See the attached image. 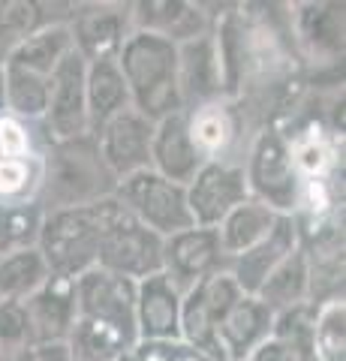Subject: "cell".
<instances>
[{
  "instance_id": "cell-15",
  "label": "cell",
  "mask_w": 346,
  "mask_h": 361,
  "mask_svg": "<svg viewBox=\"0 0 346 361\" xmlns=\"http://www.w3.org/2000/svg\"><path fill=\"white\" fill-rule=\"evenodd\" d=\"M75 280L66 277H49L30 298H25L27 313V331H30V349L49 346V343H66L73 325H75Z\"/></svg>"
},
{
  "instance_id": "cell-25",
  "label": "cell",
  "mask_w": 346,
  "mask_h": 361,
  "mask_svg": "<svg viewBox=\"0 0 346 361\" xmlns=\"http://www.w3.org/2000/svg\"><path fill=\"white\" fill-rule=\"evenodd\" d=\"M277 217H280V214H274L271 208H265L262 202H256V199H247V202H241L238 208H232L226 214V220L217 226V238H220L223 253H226V262L259 244L265 235L274 229Z\"/></svg>"
},
{
  "instance_id": "cell-10",
  "label": "cell",
  "mask_w": 346,
  "mask_h": 361,
  "mask_svg": "<svg viewBox=\"0 0 346 361\" xmlns=\"http://www.w3.org/2000/svg\"><path fill=\"white\" fill-rule=\"evenodd\" d=\"M85 70L87 63L75 51H70L58 63L49 78V109L39 121L42 135L49 142H66L91 133L87 123V99H85Z\"/></svg>"
},
{
  "instance_id": "cell-18",
  "label": "cell",
  "mask_w": 346,
  "mask_h": 361,
  "mask_svg": "<svg viewBox=\"0 0 346 361\" xmlns=\"http://www.w3.org/2000/svg\"><path fill=\"white\" fill-rule=\"evenodd\" d=\"M214 21L217 16L208 13L205 4H187V0H142V4H132L136 30L157 33V37L175 45L205 37L214 30Z\"/></svg>"
},
{
  "instance_id": "cell-33",
  "label": "cell",
  "mask_w": 346,
  "mask_h": 361,
  "mask_svg": "<svg viewBox=\"0 0 346 361\" xmlns=\"http://www.w3.org/2000/svg\"><path fill=\"white\" fill-rule=\"evenodd\" d=\"M21 349H30L25 304L0 298V353L13 355V353H21Z\"/></svg>"
},
{
  "instance_id": "cell-41",
  "label": "cell",
  "mask_w": 346,
  "mask_h": 361,
  "mask_svg": "<svg viewBox=\"0 0 346 361\" xmlns=\"http://www.w3.org/2000/svg\"><path fill=\"white\" fill-rule=\"evenodd\" d=\"M121 361H127V358H121Z\"/></svg>"
},
{
  "instance_id": "cell-13",
  "label": "cell",
  "mask_w": 346,
  "mask_h": 361,
  "mask_svg": "<svg viewBox=\"0 0 346 361\" xmlns=\"http://www.w3.org/2000/svg\"><path fill=\"white\" fill-rule=\"evenodd\" d=\"M178 90H181L184 111L226 99L214 30L178 45Z\"/></svg>"
},
{
  "instance_id": "cell-11",
  "label": "cell",
  "mask_w": 346,
  "mask_h": 361,
  "mask_svg": "<svg viewBox=\"0 0 346 361\" xmlns=\"http://www.w3.org/2000/svg\"><path fill=\"white\" fill-rule=\"evenodd\" d=\"M97 148L103 154L109 172L124 180L136 172L151 169V142H154V121L139 115L136 109H124L121 115L106 121L97 133Z\"/></svg>"
},
{
  "instance_id": "cell-39",
  "label": "cell",
  "mask_w": 346,
  "mask_h": 361,
  "mask_svg": "<svg viewBox=\"0 0 346 361\" xmlns=\"http://www.w3.org/2000/svg\"><path fill=\"white\" fill-rule=\"evenodd\" d=\"M0 115H4V66H0Z\"/></svg>"
},
{
  "instance_id": "cell-21",
  "label": "cell",
  "mask_w": 346,
  "mask_h": 361,
  "mask_svg": "<svg viewBox=\"0 0 346 361\" xmlns=\"http://www.w3.org/2000/svg\"><path fill=\"white\" fill-rule=\"evenodd\" d=\"M289 142V157H292L295 175L301 184L307 180H331L340 169V145L343 139L328 130L322 121H307L295 133H283Z\"/></svg>"
},
{
  "instance_id": "cell-34",
  "label": "cell",
  "mask_w": 346,
  "mask_h": 361,
  "mask_svg": "<svg viewBox=\"0 0 346 361\" xmlns=\"http://www.w3.org/2000/svg\"><path fill=\"white\" fill-rule=\"evenodd\" d=\"M33 123H25L13 115H0V160H25V157H39L33 145Z\"/></svg>"
},
{
  "instance_id": "cell-17",
  "label": "cell",
  "mask_w": 346,
  "mask_h": 361,
  "mask_svg": "<svg viewBox=\"0 0 346 361\" xmlns=\"http://www.w3.org/2000/svg\"><path fill=\"white\" fill-rule=\"evenodd\" d=\"M301 247V238H298V223L295 217H286L280 214L274 223V229L265 235V238L250 247L247 253H241L235 259L226 262V271L232 274V280L238 283V289L244 295H256L262 289V283L271 277V271L283 262L289 253H295Z\"/></svg>"
},
{
  "instance_id": "cell-20",
  "label": "cell",
  "mask_w": 346,
  "mask_h": 361,
  "mask_svg": "<svg viewBox=\"0 0 346 361\" xmlns=\"http://www.w3.org/2000/svg\"><path fill=\"white\" fill-rule=\"evenodd\" d=\"M202 154L196 151L193 139L187 133V115L178 111L154 123V142H151V169L163 175L172 184L187 187L193 175L202 169Z\"/></svg>"
},
{
  "instance_id": "cell-9",
  "label": "cell",
  "mask_w": 346,
  "mask_h": 361,
  "mask_svg": "<svg viewBox=\"0 0 346 361\" xmlns=\"http://www.w3.org/2000/svg\"><path fill=\"white\" fill-rule=\"evenodd\" d=\"M97 268L109 271V274H118L124 280H132V283L160 274L163 271V238L154 235L151 229H144L130 214H124V217L103 235Z\"/></svg>"
},
{
  "instance_id": "cell-23",
  "label": "cell",
  "mask_w": 346,
  "mask_h": 361,
  "mask_svg": "<svg viewBox=\"0 0 346 361\" xmlns=\"http://www.w3.org/2000/svg\"><path fill=\"white\" fill-rule=\"evenodd\" d=\"M85 99H87V123L97 133L106 121L130 109V87L124 82L118 61H94L85 70Z\"/></svg>"
},
{
  "instance_id": "cell-4",
  "label": "cell",
  "mask_w": 346,
  "mask_h": 361,
  "mask_svg": "<svg viewBox=\"0 0 346 361\" xmlns=\"http://www.w3.org/2000/svg\"><path fill=\"white\" fill-rule=\"evenodd\" d=\"M118 66L130 87L132 109L148 121L184 111L178 90V45L148 30H132L118 54Z\"/></svg>"
},
{
  "instance_id": "cell-28",
  "label": "cell",
  "mask_w": 346,
  "mask_h": 361,
  "mask_svg": "<svg viewBox=\"0 0 346 361\" xmlns=\"http://www.w3.org/2000/svg\"><path fill=\"white\" fill-rule=\"evenodd\" d=\"M49 277L51 271L42 253L37 250V244L18 247V250H9L0 256V298L6 301L30 298Z\"/></svg>"
},
{
  "instance_id": "cell-26",
  "label": "cell",
  "mask_w": 346,
  "mask_h": 361,
  "mask_svg": "<svg viewBox=\"0 0 346 361\" xmlns=\"http://www.w3.org/2000/svg\"><path fill=\"white\" fill-rule=\"evenodd\" d=\"M256 298L274 316L283 310H292L298 304H310V265L301 247L271 271V277L256 292Z\"/></svg>"
},
{
  "instance_id": "cell-7",
  "label": "cell",
  "mask_w": 346,
  "mask_h": 361,
  "mask_svg": "<svg viewBox=\"0 0 346 361\" xmlns=\"http://www.w3.org/2000/svg\"><path fill=\"white\" fill-rule=\"evenodd\" d=\"M66 27L73 37V51L85 63L115 61L136 30L132 4H75Z\"/></svg>"
},
{
  "instance_id": "cell-27",
  "label": "cell",
  "mask_w": 346,
  "mask_h": 361,
  "mask_svg": "<svg viewBox=\"0 0 346 361\" xmlns=\"http://www.w3.org/2000/svg\"><path fill=\"white\" fill-rule=\"evenodd\" d=\"M73 51V37L66 25H49L37 30L33 37H27L18 49L4 61V66H18L25 73L51 78V73L58 70V63Z\"/></svg>"
},
{
  "instance_id": "cell-8",
  "label": "cell",
  "mask_w": 346,
  "mask_h": 361,
  "mask_svg": "<svg viewBox=\"0 0 346 361\" xmlns=\"http://www.w3.org/2000/svg\"><path fill=\"white\" fill-rule=\"evenodd\" d=\"M184 190L190 217L199 229H217L232 208L250 199L247 178L235 160H205Z\"/></svg>"
},
{
  "instance_id": "cell-37",
  "label": "cell",
  "mask_w": 346,
  "mask_h": 361,
  "mask_svg": "<svg viewBox=\"0 0 346 361\" xmlns=\"http://www.w3.org/2000/svg\"><path fill=\"white\" fill-rule=\"evenodd\" d=\"M33 361H75L66 343H49V346H33L30 349Z\"/></svg>"
},
{
  "instance_id": "cell-30",
  "label": "cell",
  "mask_w": 346,
  "mask_h": 361,
  "mask_svg": "<svg viewBox=\"0 0 346 361\" xmlns=\"http://www.w3.org/2000/svg\"><path fill=\"white\" fill-rule=\"evenodd\" d=\"M314 355L316 361H346V301L343 298L316 304Z\"/></svg>"
},
{
  "instance_id": "cell-19",
  "label": "cell",
  "mask_w": 346,
  "mask_h": 361,
  "mask_svg": "<svg viewBox=\"0 0 346 361\" xmlns=\"http://www.w3.org/2000/svg\"><path fill=\"white\" fill-rule=\"evenodd\" d=\"M289 25L301 51L316 63L343 58V6L338 4H295L289 6Z\"/></svg>"
},
{
  "instance_id": "cell-16",
  "label": "cell",
  "mask_w": 346,
  "mask_h": 361,
  "mask_svg": "<svg viewBox=\"0 0 346 361\" xmlns=\"http://www.w3.org/2000/svg\"><path fill=\"white\" fill-rule=\"evenodd\" d=\"M181 301L184 292L169 277L154 274L136 283V331L139 343L181 341Z\"/></svg>"
},
{
  "instance_id": "cell-29",
  "label": "cell",
  "mask_w": 346,
  "mask_h": 361,
  "mask_svg": "<svg viewBox=\"0 0 346 361\" xmlns=\"http://www.w3.org/2000/svg\"><path fill=\"white\" fill-rule=\"evenodd\" d=\"M49 109V78L4 66V111L25 123H39Z\"/></svg>"
},
{
  "instance_id": "cell-36",
  "label": "cell",
  "mask_w": 346,
  "mask_h": 361,
  "mask_svg": "<svg viewBox=\"0 0 346 361\" xmlns=\"http://www.w3.org/2000/svg\"><path fill=\"white\" fill-rule=\"evenodd\" d=\"M250 361H301L292 349L283 346L280 341H274V337H268V341L256 349V353L250 355Z\"/></svg>"
},
{
  "instance_id": "cell-6",
  "label": "cell",
  "mask_w": 346,
  "mask_h": 361,
  "mask_svg": "<svg viewBox=\"0 0 346 361\" xmlns=\"http://www.w3.org/2000/svg\"><path fill=\"white\" fill-rule=\"evenodd\" d=\"M115 199L124 205L136 223L151 229L160 238H172V235L193 229V217L187 208V190L181 184H172L154 169H144L124 180H118Z\"/></svg>"
},
{
  "instance_id": "cell-32",
  "label": "cell",
  "mask_w": 346,
  "mask_h": 361,
  "mask_svg": "<svg viewBox=\"0 0 346 361\" xmlns=\"http://www.w3.org/2000/svg\"><path fill=\"white\" fill-rule=\"evenodd\" d=\"M42 223V208L37 202L27 205H0V256L18 247L37 244V232Z\"/></svg>"
},
{
  "instance_id": "cell-1",
  "label": "cell",
  "mask_w": 346,
  "mask_h": 361,
  "mask_svg": "<svg viewBox=\"0 0 346 361\" xmlns=\"http://www.w3.org/2000/svg\"><path fill=\"white\" fill-rule=\"evenodd\" d=\"M75 325L66 346L75 361H121L139 343L136 283L103 268L75 277Z\"/></svg>"
},
{
  "instance_id": "cell-40",
  "label": "cell",
  "mask_w": 346,
  "mask_h": 361,
  "mask_svg": "<svg viewBox=\"0 0 346 361\" xmlns=\"http://www.w3.org/2000/svg\"><path fill=\"white\" fill-rule=\"evenodd\" d=\"M0 361H6V355H4V353H0Z\"/></svg>"
},
{
  "instance_id": "cell-22",
  "label": "cell",
  "mask_w": 346,
  "mask_h": 361,
  "mask_svg": "<svg viewBox=\"0 0 346 361\" xmlns=\"http://www.w3.org/2000/svg\"><path fill=\"white\" fill-rule=\"evenodd\" d=\"M184 115H187V133L193 139L196 151L202 154V160H232L229 151L241 133L238 103L217 99V103L190 109Z\"/></svg>"
},
{
  "instance_id": "cell-3",
  "label": "cell",
  "mask_w": 346,
  "mask_h": 361,
  "mask_svg": "<svg viewBox=\"0 0 346 361\" xmlns=\"http://www.w3.org/2000/svg\"><path fill=\"white\" fill-rule=\"evenodd\" d=\"M118 190V178L109 172L103 154L91 133L66 142H49L42 151V180L37 205L42 214L61 208L94 205L99 199H111Z\"/></svg>"
},
{
  "instance_id": "cell-38",
  "label": "cell",
  "mask_w": 346,
  "mask_h": 361,
  "mask_svg": "<svg viewBox=\"0 0 346 361\" xmlns=\"http://www.w3.org/2000/svg\"><path fill=\"white\" fill-rule=\"evenodd\" d=\"M6 361H33V358H30V349H21V353L6 355Z\"/></svg>"
},
{
  "instance_id": "cell-14",
  "label": "cell",
  "mask_w": 346,
  "mask_h": 361,
  "mask_svg": "<svg viewBox=\"0 0 346 361\" xmlns=\"http://www.w3.org/2000/svg\"><path fill=\"white\" fill-rule=\"evenodd\" d=\"M274 331V313L256 295H241L214 331V361H250Z\"/></svg>"
},
{
  "instance_id": "cell-2",
  "label": "cell",
  "mask_w": 346,
  "mask_h": 361,
  "mask_svg": "<svg viewBox=\"0 0 346 361\" xmlns=\"http://www.w3.org/2000/svg\"><path fill=\"white\" fill-rule=\"evenodd\" d=\"M124 205L111 196L99 199L94 205L61 208L42 214L37 232V250L46 259L51 277L75 280L85 271L97 268L103 235L124 217Z\"/></svg>"
},
{
  "instance_id": "cell-5",
  "label": "cell",
  "mask_w": 346,
  "mask_h": 361,
  "mask_svg": "<svg viewBox=\"0 0 346 361\" xmlns=\"http://www.w3.org/2000/svg\"><path fill=\"white\" fill-rule=\"evenodd\" d=\"M241 169H244V178H247L250 199L262 202L274 214L292 217L301 196V180L295 175L292 157H289V142L283 135V127L265 123L253 135L247 148V160L241 163Z\"/></svg>"
},
{
  "instance_id": "cell-31",
  "label": "cell",
  "mask_w": 346,
  "mask_h": 361,
  "mask_svg": "<svg viewBox=\"0 0 346 361\" xmlns=\"http://www.w3.org/2000/svg\"><path fill=\"white\" fill-rule=\"evenodd\" d=\"M42 180V154L25 160H0V205H27L37 202Z\"/></svg>"
},
{
  "instance_id": "cell-24",
  "label": "cell",
  "mask_w": 346,
  "mask_h": 361,
  "mask_svg": "<svg viewBox=\"0 0 346 361\" xmlns=\"http://www.w3.org/2000/svg\"><path fill=\"white\" fill-rule=\"evenodd\" d=\"M61 9L70 13L73 6L70 4H39V0H6V4H0V66L37 30L49 25H66L70 18L54 16Z\"/></svg>"
},
{
  "instance_id": "cell-12",
  "label": "cell",
  "mask_w": 346,
  "mask_h": 361,
  "mask_svg": "<svg viewBox=\"0 0 346 361\" xmlns=\"http://www.w3.org/2000/svg\"><path fill=\"white\" fill-rule=\"evenodd\" d=\"M223 268H226V253L220 247L217 229L193 226L163 241V274L181 292Z\"/></svg>"
},
{
  "instance_id": "cell-35",
  "label": "cell",
  "mask_w": 346,
  "mask_h": 361,
  "mask_svg": "<svg viewBox=\"0 0 346 361\" xmlns=\"http://www.w3.org/2000/svg\"><path fill=\"white\" fill-rule=\"evenodd\" d=\"M127 361H211L184 341H157V343H136Z\"/></svg>"
}]
</instances>
